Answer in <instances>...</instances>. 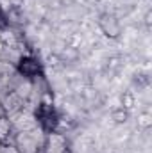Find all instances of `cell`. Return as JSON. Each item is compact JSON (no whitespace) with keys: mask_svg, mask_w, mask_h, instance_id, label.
Returning <instances> with one entry per match:
<instances>
[{"mask_svg":"<svg viewBox=\"0 0 152 153\" xmlns=\"http://www.w3.org/2000/svg\"><path fill=\"white\" fill-rule=\"evenodd\" d=\"M2 25H4V22H2V16H0V27H2Z\"/></svg>","mask_w":152,"mask_h":153,"instance_id":"cell-1","label":"cell"}]
</instances>
